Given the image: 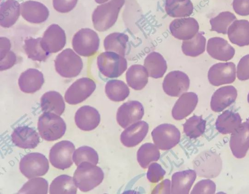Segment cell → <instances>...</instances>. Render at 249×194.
<instances>
[{
	"mask_svg": "<svg viewBox=\"0 0 249 194\" xmlns=\"http://www.w3.org/2000/svg\"><path fill=\"white\" fill-rule=\"evenodd\" d=\"M0 70H6L12 67L17 61L16 55L12 51L0 53Z\"/></svg>",
	"mask_w": 249,
	"mask_h": 194,
	"instance_id": "48",
	"label": "cell"
},
{
	"mask_svg": "<svg viewBox=\"0 0 249 194\" xmlns=\"http://www.w3.org/2000/svg\"><path fill=\"white\" fill-rule=\"evenodd\" d=\"M20 4L16 0H7L0 4V25L4 28L12 26L20 15Z\"/></svg>",
	"mask_w": 249,
	"mask_h": 194,
	"instance_id": "30",
	"label": "cell"
},
{
	"mask_svg": "<svg viewBox=\"0 0 249 194\" xmlns=\"http://www.w3.org/2000/svg\"><path fill=\"white\" fill-rule=\"evenodd\" d=\"M170 194V181L165 179L153 189L152 194Z\"/></svg>",
	"mask_w": 249,
	"mask_h": 194,
	"instance_id": "50",
	"label": "cell"
},
{
	"mask_svg": "<svg viewBox=\"0 0 249 194\" xmlns=\"http://www.w3.org/2000/svg\"><path fill=\"white\" fill-rule=\"evenodd\" d=\"M0 53L7 52L10 50L11 43L9 39L5 37L0 38Z\"/></svg>",
	"mask_w": 249,
	"mask_h": 194,
	"instance_id": "51",
	"label": "cell"
},
{
	"mask_svg": "<svg viewBox=\"0 0 249 194\" xmlns=\"http://www.w3.org/2000/svg\"><path fill=\"white\" fill-rule=\"evenodd\" d=\"M44 82L42 73L36 69L23 72L18 79L20 89L26 93H33L40 89Z\"/></svg>",
	"mask_w": 249,
	"mask_h": 194,
	"instance_id": "24",
	"label": "cell"
},
{
	"mask_svg": "<svg viewBox=\"0 0 249 194\" xmlns=\"http://www.w3.org/2000/svg\"><path fill=\"white\" fill-rule=\"evenodd\" d=\"M216 186L213 181L210 179H203L198 181L194 187L191 194H211L215 193Z\"/></svg>",
	"mask_w": 249,
	"mask_h": 194,
	"instance_id": "44",
	"label": "cell"
},
{
	"mask_svg": "<svg viewBox=\"0 0 249 194\" xmlns=\"http://www.w3.org/2000/svg\"><path fill=\"white\" fill-rule=\"evenodd\" d=\"M248 102L249 103V93L248 95Z\"/></svg>",
	"mask_w": 249,
	"mask_h": 194,
	"instance_id": "53",
	"label": "cell"
},
{
	"mask_svg": "<svg viewBox=\"0 0 249 194\" xmlns=\"http://www.w3.org/2000/svg\"><path fill=\"white\" fill-rule=\"evenodd\" d=\"M74 150L75 146L70 141H62L56 143L50 151L51 163L61 170L70 168L73 164L71 157Z\"/></svg>",
	"mask_w": 249,
	"mask_h": 194,
	"instance_id": "10",
	"label": "cell"
},
{
	"mask_svg": "<svg viewBox=\"0 0 249 194\" xmlns=\"http://www.w3.org/2000/svg\"><path fill=\"white\" fill-rule=\"evenodd\" d=\"M104 177L101 168L88 161H83L79 164L73 174L76 185L83 192L90 191L98 186Z\"/></svg>",
	"mask_w": 249,
	"mask_h": 194,
	"instance_id": "2",
	"label": "cell"
},
{
	"mask_svg": "<svg viewBox=\"0 0 249 194\" xmlns=\"http://www.w3.org/2000/svg\"><path fill=\"white\" fill-rule=\"evenodd\" d=\"M236 19L235 16L229 11L222 12L210 20L211 30L226 34L229 26Z\"/></svg>",
	"mask_w": 249,
	"mask_h": 194,
	"instance_id": "41",
	"label": "cell"
},
{
	"mask_svg": "<svg viewBox=\"0 0 249 194\" xmlns=\"http://www.w3.org/2000/svg\"><path fill=\"white\" fill-rule=\"evenodd\" d=\"M56 72L65 78H73L81 72L83 61L72 50L67 48L58 54L54 60Z\"/></svg>",
	"mask_w": 249,
	"mask_h": 194,
	"instance_id": "5",
	"label": "cell"
},
{
	"mask_svg": "<svg viewBox=\"0 0 249 194\" xmlns=\"http://www.w3.org/2000/svg\"><path fill=\"white\" fill-rule=\"evenodd\" d=\"M237 76L241 81L249 79V54L240 60L237 67Z\"/></svg>",
	"mask_w": 249,
	"mask_h": 194,
	"instance_id": "46",
	"label": "cell"
},
{
	"mask_svg": "<svg viewBox=\"0 0 249 194\" xmlns=\"http://www.w3.org/2000/svg\"><path fill=\"white\" fill-rule=\"evenodd\" d=\"M197 103L198 97L195 93L188 92L183 93L173 107V117L176 120L184 119L194 110Z\"/></svg>",
	"mask_w": 249,
	"mask_h": 194,
	"instance_id": "23",
	"label": "cell"
},
{
	"mask_svg": "<svg viewBox=\"0 0 249 194\" xmlns=\"http://www.w3.org/2000/svg\"><path fill=\"white\" fill-rule=\"evenodd\" d=\"M207 52L213 58L227 61L232 59L235 50L227 40L220 37L210 38L207 44Z\"/></svg>",
	"mask_w": 249,
	"mask_h": 194,
	"instance_id": "19",
	"label": "cell"
},
{
	"mask_svg": "<svg viewBox=\"0 0 249 194\" xmlns=\"http://www.w3.org/2000/svg\"><path fill=\"white\" fill-rule=\"evenodd\" d=\"M232 7L234 12L240 16L249 15V0H233Z\"/></svg>",
	"mask_w": 249,
	"mask_h": 194,
	"instance_id": "49",
	"label": "cell"
},
{
	"mask_svg": "<svg viewBox=\"0 0 249 194\" xmlns=\"http://www.w3.org/2000/svg\"><path fill=\"white\" fill-rule=\"evenodd\" d=\"M72 159L76 166L83 161H88L96 165L99 158L97 152L94 149L88 146H83L74 151Z\"/></svg>",
	"mask_w": 249,
	"mask_h": 194,
	"instance_id": "42",
	"label": "cell"
},
{
	"mask_svg": "<svg viewBox=\"0 0 249 194\" xmlns=\"http://www.w3.org/2000/svg\"><path fill=\"white\" fill-rule=\"evenodd\" d=\"M160 157L158 147L152 143H145L141 145L137 153V161L144 169L147 168L151 162L157 161Z\"/></svg>",
	"mask_w": 249,
	"mask_h": 194,
	"instance_id": "39",
	"label": "cell"
},
{
	"mask_svg": "<svg viewBox=\"0 0 249 194\" xmlns=\"http://www.w3.org/2000/svg\"><path fill=\"white\" fill-rule=\"evenodd\" d=\"M230 146L233 156L238 159L245 157L249 149V123L244 122L232 133Z\"/></svg>",
	"mask_w": 249,
	"mask_h": 194,
	"instance_id": "16",
	"label": "cell"
},
{
	"mask_svg": "<svg viewBox=\"0 0 249 194\" xmlns=\"http://www.w3.org/2000/svg\"><path fill=\"white\" fill-rule=\"evenodd\" d=\"M48 183L42 177H36L29 180L19 190L18 194H41L48 193Z\"/></svg>",
	"mask_w": 249,
	"mask_h": 194,
	"instance_id": "43",
	"label": "cell"
},
{
	"mask_svg": "<svg viewBox=\"0 0 249 194\" xmlns=\"http://www.w3.org/2000/svg\"><path fill=\"white\" fill-rule=\"evenodd\" d=\"M169 28L175 38L186 40L193 38L198 33L199 27L196 19L188 17L174 19Z\"/></svg>",
	"mask_w": 249,
	"mask_h": 194,
	"instance_id": "14",
	"label": "cell"
},
{
	"mask_svg": "<svg viewBox=\"0 0 249 194\" xmlns=\"http://www.w3.org/2000/svg\"><path fill=\"white\" fill-rule=\"evenodd\" d=\"M100 39L97 33L89 28H82L74 35L72 46L78 54L85 57L94 55L98 51Z\"/></svg>",
	"mask_w": 249,
	"mask_h": 194,
	"instance_id": "6",
	"label": "cell"
},
{
	"mask_svg": "<svg viewBox=\"0 0 249 194\" xmlns=\"http://www.w3.org/2000/svg\"><path fill=\"white\" fill-rule=\"evenodd\" d=\"M78 0H53L54 9L61 13H68L76 6Z\"/></svg>",
	"mask_w": 249,
	"mask_h": 194,
	"instance_id": "47",
	"label": "cell"
},
{
	"mask_svg": "<svg viewBox=\"0 0 249 194\" xmlns=\"http://www.w3.org/2000/svg\"><path fill=\"white\" fill-rule=\"evenodd\" d=\"M202 163L200 176L208 177L217 176L222 168V161L218 155L215 153L207 152L202 155Z\"/></svg>",
	"mask_w": 249,
	"mask_h": 194,
	"instance_id": "32",
	"label": "cell"
},
{
	"mask_svg": "<svg viewBox=\"0 0 249 194\" xmlns=\"http://www.w3.org/2000/svg\"><path fill=\"white\" fill-rule=\"evenodd\" d=\"M144 115V108L137 101L124 103L118 108L116 114L118 123L125 128L129 125L141 120Z\"/></svg>",
	"mask_w": 249,
	"mask_h": 194,
	"instance_id": "13",
	"label": "cell"
},
{
	"mask_svg": "<svg viewBox=\"0 0 249 194\" xmlns=\"http://www.w3.org/2000/svg\"><path fill=\"white\" fill-rule=\"evenodd\" d=\"M124 2L125 0H111L98 6L92 15L94 28L99 32H104L112 27Z\"/></svg>",
	"mask_w": 249,
	"mask_h": 194,
	"instance_id": "1",
	"label": "cell"
},
{
	"mask_svg": "<svg viewBox=\"0 0 249 194\" xmlns=\"http://www.w3.org/2000/svg\"><path fill=\"white\" fill-rule=\"evenodd\" d=\"M144 66L149 76L155 79L161 78L167 69L166 60L157 52H152L147 54L144 60Z\"/></svg>",
	"mask_w": 249,
	"mask_h": 194,
	"instance_id": "28",
	"label": "cell"
},
{
	"mask_svg": "<svg viewBox=\"0 0 249 194\" xmlns=\"http://www.w3.org/2000/svg\"><path fill=\"white\" fill-rule=\"evenodd\" d=\"M97 64L100 72L109 78L119 77L127 68V60L124 56L109 51L102 53L98 56Z\"/></svg>",
	"mask_w": 249,
	"mask_h": 194,
	"instance_id": "4",
	"label": "cell"
},
{
	"mask_svg": "<svg viewBox=\"0 0 249 194\" xmlns=\"http://www.w3.org/2000/svg\"><path fill=\"white\" fill-rule=\"evenodd\" d=\"M206 123V121L202 119L201 116L194 115L183 124L184 132L189 138L196 139L205 132Z\"/></svg>",
	"mask_w": 249,
	"mask_h": 194,
	"instance_id": "40",
	"label": "cell"
},
{
	"mask_svg": "<svg viewBox=\"0 0 249 194\" xmlns=\"http://www.w3.org/2000/svg\"><path fill=\"white\" fill-rule=\"evenodd\" d=\"M11 138L15 145L24 149L34 148L39 143V137L36 130L27 126L16 128Z\"/></svg>",
	"mask_w": 249,
	"mask_h": 194,
	"instance_id": "21",
	"label": "cell"
},
{
	"mask_svg": "<svg viewBox=\"0 0 249 194\" xmlns=\"http://www.w3.org/2000/svg\"><path fill=\"white\" fill-rule=\"evenodd\" d=\"M155 145L162 150H169L177 145L180 139L179 130L174 125L163 123L154 128L151 133Z\"/></svg>",
	"mask_w": 249,
	"mask_h": 194,
	"instance_id": "8",
	"label": "cell"
},
{
	"mask_svg": "<svg viewBox=\"0 0 249 194\" xmlns=\"http://www.w3.org/2000/svg\"><path fill=\"white\" fill-rule=\"evenodd\" d=\"M165 173V171L160 164L152 163L148 167L147 178L151 183H157L163 178Z\"/></svg>",
	"mask_w": 249,
	"mask_h": 194,
	"instance_id": "45",
	"label": "cell"
},
{
	"mask_svg": "<svg viewBox=\"0 0 249 194\" xmlns=\"http://www.w3.org/2000/svg\"><path fill=\"white\" fill-rule=\"evenodd\" d=\"M41 37L27 38L24 40V50L28 57L33 60L45 61L50 55L43 48Z\"/></svg>",
	"mask_w": 249,
	"mask_h": 194,
	"instance_id": "35",
	"label": "cell"
},
{
	"mask_svg": "<svg viewBox=\"0 0 249 194\" xmlns=\"http://www.w3.org/2000/svg\"><path fill=\"white\" fill-rule=\"evenodd\" d=\"M49 168L46 157L39 153H31L25 155L19 162L21 173L27 178H31L46 174Z\"/></svg>",
	"mask_w": 249,
	"mask_h": 194,
	"instance_id": "7",
	"label": "cell"
},
{
	"mask_svg": "<svg viewBox=\"0 0 249 194\" xmlns=\"http://www.w3.org/2000/svg\"><path fill=\"white\" fill-rule=\"evenodd\" d=\"M77 186L73 178L66 175H62L55 178L52 182L49 193L51 194H75Z\"/></svg>",
	"mask_w": 249,
	"mask_h": 194,
	"instance_id": "38",
	"label": "cell"
},
{
	"mask_svg": "<svg viewBox=\"0 0 249 194\" xmlns=\"http://www.w3.org/2000/svg\"><path fill=\"white\" fill-rule=\"evenodd\" d=\"M149 125L144 121H139L126 127L121 133L120 140L122 143L127 147L136 146L145 138Z\"/></svg>",
	"mask_w": 249,
	"mask_h": 194,
	"instance_id": "18",
	"label": "cell"
},
{
	"mask_svg": "<svg viewBox=\"0 0 249 194\" xmlns=\"http://www.w3.org/2000/svg\"><path fill=\"white\" fill-rule=\"evenodd\" d=\"M128 39V36L124 33L119 32L111 33L104 39V48L106 51L114 52L124 57Z\"/></svg>",
	"mask_w": 249,
	"mask_h": 194,
	"instance_id": "34",
	"label": "cell"
},
{
	"mask_svg": "<svg viewBox=\"0 0 249 194\" xmlns=\"http://www.w3.org/2000/svg\"><path fill=\"white\" fill-rule=\"evenodd\" d=\"M242 120L238 113L227 110L218 116L215 122L217 130L222 134L232 133L241 125Z\"/></svg>",
	"mask_w": 249,
	"mask_h": 194,
	"instance_id": "31",
	"label": "cell"
},
{
	"mask_svg": "<svg viewBox=\"0 0 249 194\" xmlns=\"http://www.w3.org/2000/svg\"><path fill=\"white\" fill-rule=\"evenodd\" d=\"M228 36L230 41L240 47L249 45V21L245 19L234 20L229 27Z\"/></svg>",
	"mask_w": 249,
	"mask_h": 194,
	"instance_id": "26",
	"label": "cell"
},
{
	"mask_svg": "<svg viewBox=\"0 0 249 194\" xmlns=\"http://www.w3.org/2000/svg\"><path fill=\"white\" fill-rule=\"evenodd\" d=\"M96 88L94 81L88 77L77 79L68 88L65 99L70 105H76L87 99Z\"/></svg>",
	"mask_w": 249,
	"mask_h": 194,
	"instance_id": "9",
	"label": "cell"
},
{
	"mask_svg": "<svg viewBox=\"0 0 249 194\" xmlns=\"http://www.w3.org/2000/svg\"><path fill=\"white\" fill-rule=\"evenodd\" d=\"M206 42V38L203 34L198 32L193 38L183 40L182 51L187 56L196 57L204 52Z\"/></svg>",
	"mask_w": 249,
	"mask_h": 194,
	"instance_id": "37",
	"label": "cell"
},
{
	"mask_svg": "<svg viewBox=\"0 0 249 194\" xmlns=\"http://www.w3.org/2000/svg\"><path fill=\"white\" fill-rule=\"evenodd\" d=\"M249 123V119L247 120V121Z\"/></svg>",
	"mask_w": 249,
	"mask_h": 194,
	"instance_id": "54",
	"label": "cell"
},
{
	"mask_svg": "<svg viewBox=\"0 0 249 194\" xmlns=\"http://www.w3.org/2000/svg\"><path fill=\"white\" fill-rule=\"evenodd\" d=\"M21 14L26 21L32 23H41L45 21L49 11L43 3L34 0H28L20 4Z\"/></svg>",
	"mask_w": 249,
	"mask_h": 194,
	"instance_id": "17",
	"label": "cell"
},
{
	"mask_svg": "<svg viewBox=\"0 0 249 194\" xmlns=\"http://www.w3.org/2000/svg\"><path fill=\"white\" fill-rule=\"evenodd\" d=\"M148 77V73L145 67L140 64L131 66L125 74L127 85L136 90H141L145 87Z\"/></svg>",
	"mask_w": 249,
	"mask_h": 194,
	"instance_id": "27",
	"label": "cell"
},
{
	"mask_svg": "<svg viewBox=\"0 0 249 194\" xmlns=\"http://www.w3.org/2000/svg\"><path fill=\"white\" fill-rule=\"evenodd\" d=\"M105 92L107 97L111 101L121 102L128 96L130 91L127 85L124 81L113 79L106 83Z\"/></svg>",
	"mask_w": 249,
	"mask_h": 194,
	"instance_id": "36",
	"label": "cell"
},
{
	"mask_svg": "<svg viewBox=\"0 0 249 194\" xmlns=\"http://www.w3.org/2000/svg\"><path fill=\"white\" fill-rule=\"evenodd\" d=\"M165 10L171 17L186 18L193 13L194 6L190 0H166Z\"/></svg>",
	"mask_w": 249,
	"mask_h": 194,
	"instance_id": "33",
	"label": "cell"
},
{
	"mask_svg": "<svg viewBox=\"0 0 249 194\" xmlns=\"http://www.w3.org/2000/svg\"><path fill=\"white\" fill-rule=\"evenodd\" d=\"M237 96V90L233 86L221 87L212 96L211 108L214 112H221L233 103Z\"/></svg>",
	"mask_w": 249,
	"mask_h": 194,
	"instance_id": "22",
	"label": "cell"
},
{
	"mask_svg": "<svg viewBox=\"0 0 249 194\" xmlns=\"http://www.w3.org/2000/svg\"><path fill=\"white\" fill-rule=\"evenodd\" d=\"M74 120L75 124L79 128L84 131H90L99 125L100 115L93 107L84 106L77 110Z\"/></svg>",
	"mask_w": 249,
	"mask_h": 194,
	"instance_id": "20",
	"label": "cell"
},
{
	"mask_svg": "<svg viewBox=\"0 0 249 194\" xmlns=\"http://www.w3.org/2000/svg\"><path fill=\"white\" fill-rule=\"evenodd\" d=\"M235 78V65L232 62L215 64L210 68L208 72L209 81L214 86L232 83Z\"/></svg>",
	"mask_w": 249,
	"mask_h": 194,
	"instance_id": "12",
	"label": "cell"
},
{
	"mask_svg": "<svg viewBox=\"0 0 249 194\" xmlns=\"http://www.w3.org/2000/svg\"><path fill=\"white\" fill-rule=\"evenodd\" d=\"M190 86L188 76L180 71H173L166 74L162 83L164 92L172 97H179L188 90Z\"/></svg>",
	"mask_w": 249,
	"mask_h": 194,
	"instance_id": "11",
	"label": "cell"
},
{
	"mask_svg": "<svg viewBox=\"0 0 249 194\" xmlns=\"http://www.w3.org/2000/svg\"><path fill=\"white\" fill-rule=\"evenodd\" d=\"M108 0H95L96 2H97V3H99V4L106 2Z\"/></svg>",
	"mask_w": 249,
	"mask_h": 194,
	"instance_id": "52",
	"label": "cell"
},
{
	"mask_svg": "<svg viewBox=\"0 0 249 194\" xmlns=\"http://www.w3.org/2000/svg\"><path fill=\"white\" fill-rule=\"evenodd\" d=\"M66 36L64 30L56 24L50 25L44 32L41 43L44 49L50 53L61 51L65 46Z\"/></svg>",
	"mask_w": 249,
	"mask_h": 194,
	"instance_id": "15",
	"label": "cell"
},
{
	"mask_svg": "<svg viewBox=\"0 0 249 194\" xmlns=\"http://www.w3.org/2000/svg\"><path fill=\"white\" fill-rule=\"evenodd\" d=\"M196 177L193 170L175 173L172 176V194H188Z\"/></svg>",
	"mask_w": 249,
	"mask_h": 194,
	"instance_id": "25",
	"label": "cell"
},
{
	"mask_svg": "<svg viewBox=\"0 0 249 194\" xmlns=\"http://www.w3.org/2000/svg\"><path fill=\"white\" fill-rule=\"evenodd\" d=\"M40 106L44 112L53 113L59 116L62 114L65 108L62 95L55 91L45 93L41 98Z\"/></svg>",
	"mask_w": 249,
	"mask_h": 194,
	"instance_id": "29",
	"label": "cell"
},
{
	"mask_svg": "<svg viewBox=\"0 0 249 194\" xmlns=\"http://www.w3.org/2000/svg\"><path fill=\"white\" fill-rule=\"evenodd\" d=\"M37 129L42 139L47 141H54L64 135L66 124L59 115L44 112L38 119Z\"/></svg>",
	"mask_w": 249,
	"mask_h": 194,
	"instance_id": "3",
	"label": "cell"
}]
</instances>
